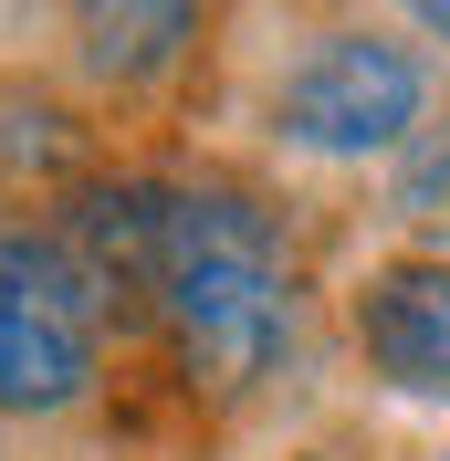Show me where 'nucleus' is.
<instances>
[{"label":"nucleus","mask_w":450,"mask_h":461,"mask_svg":"<svg viewBox=\"0 0 450 461\" xmlns=\"http://www.w3.org/2000/svg\"><path fill=\"white\" fill-rule=\"evenodd\" d=\"M189 11H85V63L105 74V85H147V74H168L178 53H189Z\"/></svg>","instance_id":"423d86ee"},{"label":"nucleus","mask_w":450,"mask_h":461,"mask_svg":"<svg viewBox=\"0 0 450 461\" xmlns=\"http://www.w3.org/2000/svg\"><path fill=\"white\" fill-rule=\"evenodd\" d=\"M0 294H22L42 315H74V325H105V273L63 230H0Z\"/></svg>","instance_id":"39448f33"},{"label":"nucleus","mask_w":450,"mask_h":461,"mask_svg":"<svg viewBox=\"0 0 450 461\" xmlns=\"http://www.w3.org/2000/svg\"><path fill=\"white\" fill-rule=\"evenodd\" d=\"M94 388V325L74 315H42L22 294H0V409L22 420H53Z\"/></svg>","instance_id":"20e7f679"},{"label":"nucleus","mask_w":450,"mask_h":461,"mask_svg":"<svg viewBox=\"0 0 450 461\" xmlns=\"http://www.w3.org/2000/svg\"><path fill=\"white\" fill-rule=\"evenodd\" d=\"M304 461H325V451H304Z\"/></svg>","instance_id":"6e6552de"},{"label":"nucleus","mask_w":450,"mask_h":461,"mask_svg":"<svg viewBox=\"0 0 450 461\" xmlns=\"http://www.w3.org/2000/svg\"><path fill=\"white\" fill-rule=\"evenodd\" d=\"M147 294L199 388H252L293 346V262L252 189H168V252Z\"/></svg>","instance_id":"f257e3e1"},{"label":"nucleus","mask_w":450,"mask_h":461,"mask_svg":"<svg viewBox=\"0 0 450 461\" xmlns=\"http://www.w3.org/2000/svg\"><path fill=\"white\" fill-rule=\"evenodd\" d=\"M356 357L398 399H450V262L398 252L356 284Z\"/></svg>","instance_id":"7ed1b4c3"},{"label":"nucleus","mask_w":450,"mask_h":461,"mask_svg":"<svg viewBox=\"0 0 450 461\" xmlns=\"http://www.w3.org/2000/svg\"><path fill=\"white\" fill-rule=\"evenodd\" d=\"M419 105H429V63L409 42H388V32H314L304 63L273 95V126L293 147H314V158H377V147H398L419 126Z\"/></svg>","instance_id":"f03ea898"},{"label":"nucleus","mask_w":450,"mask_h":461,"mask_svg":"<svg viewBox=\"0 0 450 461\" xmlns=\"http://www.w3.org/2000/svg\"><path fill=\"white\" fill-rule=\"evenodd\" d=\"M419 32H440V42H450V0H429V11H419Z\"/></svg>","instance_id":"0eeeda50"}]
</instances>
